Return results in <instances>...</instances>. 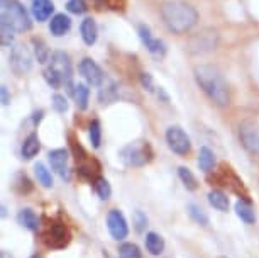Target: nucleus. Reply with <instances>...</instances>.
Segmentation results:
<instances>
[{"mask_svg":"<svg viewBox=\"0 0 259 258\" xmlns=\"http://www.w3.org/2000/svg\"><path fill=\"white\" fill-rule=\"evenodd\" d=\"M195 80L200 85L208 99L215 102L217 105H227L231 97H229V87L221 75V71L213 66L200 65L195 68Z\"/></svg>","mask_w":259,"mask_h":258,"instance_id":"1","label":"nucleus"},{"mask_svg":"<svg viewBox=\"0 0 259 258\" xmlns=\"http://www.w3.org/2000/svg\"><path fill=\"white\" fill-rule=\"evenodd\" d=\"M161 16H163V21L168 29L175 34L188 32L198 21V12L195 11V7L187 2H180V0L166 2L161 9Z\"/></svg>","mask_w":259,"mask_h":258,"instance_id":"2","label":"nucleus"},{"mask_svg":"<svg viewBox=\"0 0 259 258\" xmlns=\"http://www.w3.org/2000/svg\"><path fill=\"white\" fill-rule=\"evenodd\" d=\"M45 79L53 89L60 85H70L73 79V66L71 60L66 53L55 51L50 58V66L45 70Z\"/></svg>","mask_w":259,"mask_h":258,"instance_id":"3","label":"nucleus"},{"mask_svg":"<svg viewBox=\"0 0 259 258\" xmlns=\"http://www.w3.org/2000/svg\"><path fill=\"white\" fill-rule=\"evenodd\" d=\"M0 19H2L0 22L7 24L16 32L29 31L32 27L27 11L17 0H0Z\"/></svg>","mask_w":259,"mask_h":258,"instance_id":"4","label":"nucleus"},{"mask_svg":"<svg viewBox=\"0 0 259 258\" xmlns=\"http://www.w3.org/2000/svg\"><path fill=\"white\" fill-rule=\"evenodd\" d=\"M120 158L131 167H143L151 158V146L148 144V141H136L120 150Z\"/></svg>","mask_w":259,"mask_h":258,"instance_id":"5","label":"nucleus"},{"mask_svg":"<svg viewBox=\"0 0 259 258\" xmlns=\"http://www.w3.org/2000/svg\"><path fill=\"white\" fill-rule=\"evenodd\" d=\"M42 240H45V243L50 248L61 250V248L68 246V243L71 240V235L61 221H53L48 225L46 231L42 233Z\"/></svg>","mask_w":259,"mask_h":258,"instance_id":"6","label":"nucleus"},{"mask_svg":"<svg viewBox=\"0 0 259 258\" xmlns=\"http://www.w3.org/2000/svg\"><path fill=\"white\" fill-rule=\"evenodd\" d=\"M166 143H168L171 152L180 155V157H187L192 152V141L180 126H169L166 129Z\"/></svg>","mask_w":259,"mask_h":258,"instance_id":"7","label":"nucleus"},{"mask_svg":"<svg viewBox=\"0 0 259 258\" xmlns=\"http://www.w3.org/2000/svg\"><path fill=\"white\" fill-rule=\"evenodd\" d=\"M239 138L249 153L259 157V126L254 121H244L239 126Z\"/></svg>","mask_w":259,"mask_h":258,"instance_id":"8","label":"nucleus"},{"mask_svg":"<svg viewBox=\"0 0 259 258\" xmlns=\"http://www.w3.org/2000/svg\"><path fill=\"white\" fill-rule=\"evenodd\" d=\"M9 63H11V68L17 73V75H26V73L31 71V68H32L31 53L27 51L26 46L16 45L11 50V55H9Z\"/></svg>","mask_w":259,"mask_h":258,"instance_id":"9","label":"nucleus"},{"mask_svg":"<svg viewBox=\"0 0 259 258\" xmlns=\"http://www.w3.org/2000/svg\"><path fill=\"white\" fill-rule=\"evenodd\" d=\"M217 41H219L217 32L212 31V29H205V31L195 34L192 40H190L188 46H190V51L195 53V55H202V53H208L215 50Z\"/></svg>","mask_w":259,"mask_h":258,"instance_id":"10","label":"nucleus"},{"mask_svg":"<svg viewBox=\"0 0 259 258\" xmlns=\"http://www.w3.org/2000/svg\"><path fill=\"white\" fill-rule=\"evenodd\" d=\"M107 228H109L110 236L117 241L124 240V238H127V235H129V226H127L124 214H122L119 209H112V211H109V214H107Z\"/></svg>","mask_w":259,"mask_h":258,"instance_id":"11","label":"nucleus"},{"mask_svg":"<svg viewBox=\"0 0 259 258\" xmlns=\"http://www.w3.org/2000/svg\"><path fill=\"white\" fill-rule=\"evenodd\" d=\"M80 73L92 87H100L104 84V71L92 58H83L80 63Z\"/></svg>","mask_w":259,"mask_h":258,"instance_id":"12","label":"nucleus"},{"mask_svg":"<svg viewBox=\"0 0 259 258\" xmlns=\"http://www.w3.org/2000/svg\"><path fill=\"white\" fill-rule=\"evenodd\" d=\"M139 38H141V41H143V45L148 48V51L151 53V55L164 56V53H166L164 43L161 40H158V38H154L153 32H151V29L148 26H144V24H141L139 26Z\"/></svg>","mask_w":259,"mask_h":258,"instance_id":"13","label":"nucleus"},{"mask_svg":"<svg viewBox=\"0 0 259 258\" xmlns=\"http://www.w3.org/2000/svg\"><path fill=\"white\" fill-rule=\"evenodd\" d=\"M51 168L60 175L63 180H70V170H68V152L63 148L53 150L50 153Z\"/></svg>","mask_w":259,"mask_h":258,"instance_id":"14","label":"nucleus"},{"mask_svg":"<svg viewBox=\"0 0 259 258\" xmlns=\"http://www.w3.org/2000/svg\"><path fill=\"white\" fill-rule=\"evenodd\" d=\"M80 32H81V40L85 45H95L97 38H99V27H97V22L92 17L83 19L80 24Z\"/></svg>","mask_w":259,"mask_h":258,"instance_id":"15","label":"nucleus"},{"mask_svg":"<svg viewBox=\"0 0 259 258\" xmlns=\"http://www.w3.org/2000/svg\"><path fill=\"white\" fill-rule=\"evenodd\" d=\"M32 16L36 21L42 22L46 19H50V16L55 11V6H53L51 0H32Z\"/></svg>","mask_w":259,"mask_h":258,"instance_id":"16","label":"nucleus"},{"mask_svg":"<svg viewBox=\"0 0 259 258\" xmlns=\"http://www.w3.org/2000/svg\"><path fill=\"white\" fill-rule=\"evenodd\" d=\"M70 27H71V21L65 14H56L50 22V31L53 36H56V38L65 36V34L70 31Z\"/></svg>","mask_w":259,"mask_h":258,"instance_id":"17","label":"nucleus"},{"mask_svg":"<svg viewBox=\"0 0 259 258\" xmlns=\"http://www.w3.org/2000/svg\"><path fill=\"white\" fill-rule=\"evenodd\" d=\"M39 150H41V143H39L37 134L36 133L29 134L27 138H26V141L22 143V148H21L22 158H26V160L34 158L39 153Z\"/></svg>","mask_w":259,"mask_h":258,"instance_id":"18","label":"nucleus"},{"mask_svg":"<svg viewBox=\"0 0 259 258\" xmlns=\"http://www.w3.org/2000/svg\"><path fill=\"white\" fill-rule=\"evenodd\" d=\"M236 212L246 225H254V223H256V212H254V207L247 201H244V199H239L236 202Z\"/></svg>","mask_w":259,"mask_h":258,"instance_id":"19","label":"nucleus"},{"mask_svg":"<svg viewBox=\"0 0 259 258\" xmlns=\"http://www.w3.org/2000/svg\"><path fill=\"white\" fill-rule=\"evenodd\" d=\"M17 223L29 231H37V228H39V219L32 209H22V211L17 214Z\"/></svg>","mask_w":259,"mask_h":258,"instance_id":"20","label":"nucleus"},{"mask_svg":"<svg viewBox=\"0 0 259 258\" xmlns=\"http://www.w3.org/2000/svg\"><path fill=\"white\" fill-rule=\"evenodd\" d=\"M198 167L202 172L208 173L215 167V153L207 146H202L198 152Z\"/></svg>","mask_w":259,"mask_h":258,"instance_id":"21","label":"nucleus"},{"mask_svg":"<svg viewBox=\"0 0 259 258\" xmlns=\"http://www.w3.org/2000/svg\"><path fill=\"white\" fill-rule=\"evenodd\" d=\"M146 250L151 255H159L164 250V240L163 236H159L158 233H148L146 235Z\"/></svg>","mask_w":259,"mask_h":258,"instance_id":"22","label":"nucleus"},{"mask_svg":"<svg viewBox=\"0 0 259 258\" xmlns=\"http://www.w3.org/2000/svg\"><path fill=\"white\" fill-rule=\"evenodd\" d=\"M73 97H75V100H76V105H78V109L85 110L87 107H89L90 90H89V87H87V85H83V84H78V85H75V87H73Z\"/></svg>","mask_w":259,"mask_h":258,"instance_id":"23","label":"nucleus"},{"mask_svg":"<svg viewBox=\"0 0 259 258\" xmlns=\"http://www.w3.org/2000/svg\"><path fill=\"white\" fill-rule=\"evenodd\" d=\"M208 202H210V206L215 207L217 211H221V212H226L229 209V197L221 191H212V192H210L208 194Z\"/></svg>","mask_w":259,"mask_h":258,"instance_id":"24","label":"nucleus"},{"mask_svg":"<svg viewBox=\"0 0 259 258\" xmlns=\"http://www.w3.org/2000/svg\"><path fill=\"white\" fill-rule=\"evenodd\" d=\"M34 173H36V178L37 182L41 183L42 187L50 189L53 187V177H51V172L48 170V167L45 163H36L34 165Z\"/></svg>","mask_w":259,"mask_h":258,"instance_id":"25","label":"nucleus"},{"mask_svg":"<svg viewBox=\"0 0 259 258\" xmlns=\"http://www.w3.org/2000/svg\"><path fill=\"white\" fill-rule=\"evenodd\" d=\"M32 46H34V55H36L39 63L50 61V48L42 40L39 38H32Z\"/></svg>","mask_w":259,"mask_h":258,"instance_id":"26","label":"nucleus"},{"mask_svg":"<svg viewBox=\"0 0 259 258\" xmlns=\"http://www.w3.org/2000/svg\"><path fill=\"white\" fill-rule=\"evenodd\" d=\"M94 187H95L97 196H99L102 201H107V199L112 196V189H110L109 180L104 177H97L94 180Z\"/></svg>","mask_w":259,"mask_h":258,"instance_id":"27","label":"nucleus"},{"mask_svg":"<svg viewBox=\"0 0 259 258\" xmlns=\"http://www.w3.org/2000/svg\"><path fill=\"white\" fill-rule=\"evenodd\" d=\"M119 258H143V253L134 243H122L119 246Z\"/></svg>","mask_w":259,"mask_h":258,"instance_id":"28","label":"nucleus"},{"mask_svg":"<svg viewBox=\"0 0 259 258\" xmlns=\"http://www.w3.org/2000/svg\"><path fill=\"white\" fill-rule=\"evenodd\" d=\"M178 175H180V178H182L183 186L187 187L188 191H195V189L198 187V182H197V178H195V175L192 173V170H188L187 167H180Z\"/></svg>","mask_w":259,"mask_h":258,"instance_id":"29","label":"nucleus"},{"mask_svg":"<svg viewBox=\"0 0 259 258\" xmlns=\"http://www.w3.org/2000/svg\"><path fill=\"white\" fill-rule=\"evenodd\" d=\"M90 141L94 144V148H100L102 143V129H100V123L99 121H92L90 124Z\"/></svg>","mask_w":259,"mask_h":258,"instance_id":"30","label":"nucleus"},{"mask_svg":"<svg viewBox=\"0 0 259 258\" xmlns=\"http://www.w3.org/2000/svg\"><path fill=\"white\" fill-rule=\"evenodd\" d=\"M188 209H190V211H188V212H190V216H192V217L195 219V221L198 223V225H202V226L207 225V223H208V217H207V214H205V212L202 211V209L197 207L195 204H190Z\"/></svg>","mask_w":259,"mask_h":258,"instance_id":"31","label":"nucleus"},{"mask_svg":"<svg viewBox=\"0 0 259 258\" xmlns=\"http://www.w3.org/2000/svg\"><path fill=\"white\" fill-rule=\"evenodd\" d=\"M66 9L70 11L71 14H83L87 11V2L85 0H68V4H66Z\"/></svg>","mask_w":259,"mask_h":258,"instance_id":"32","label":"nucleus"},{"mask_svg":"<svg viewBox=\"0 0 259 258\" xmlns=\"http://www.w3.org/2000/svg\"><path fill=\"white\" fill-rule=\"evenodd\" d=\"M0 26H2V36H0V41H2L4 46H11L12 41H14V29L9 27L7 24H2L0 22Z\"/></svg>","mask_w":259,"mask_h":258,"instance_id":"33","label":"nucleus"},{"mask_svg":"<svg viewBox=\"0 0 259 258\" xmlns=\"http://www.w3.org/2000/svg\"><path fill=\"white\" fill-rule=\"evenodd\" d=\"M115 97H117V90H115L114 84L100 92V102H102V104H109V102L115 100Z\"/></svg>","mask_w":259,"mask_h":258,"instance_id":"34","label":"nucleus"},{"mask_svg":"<svg viewBox=\"0 0 259 258\" xmlns=\"http://www.w3.org/2000/svg\"><path fill=\"white\" fill-rule=\"evenodd\" d=\"M134 225H136V231L143 233L146 230V226H148V217H146V214H143L141 211H136L134 212Z\"/></svg>","mask_w":259,"mask_h":258,"instance_id":"35","label":"nucleus"},{"mask_svg":"<svg viewBox=\"0 0 259 258\" xmlns=\"http://www.w3.org/2000/svg\"><path fill=\"white\" fill-rule=\"evenodd\" d=\"M53 107L58 110V113H66L68 110V100L65 99V95H60L56 94L55 97H53Z\"/></svg>","mask_w":259,"mask_h":258,"instance_id":"36","label":"nucleus"},{"mask_svg":"<svg viewBox=\"0 0 259 258\" xmlns=\"http://www.w3.org/2000/svg\"><path fill=\"white\" fill-rule=\"evenodd\" d=\"M141 82H143V85L148 90H153V80H151V75H148V73H143V77H141Z\"/></svg>","mask_w":259,"mask_h":258,"instance_id":"37","label":"nucleus"},{"mask_svg":"<svg viewBox=\"0 0 259 258\" xmlns=\"http://www.w3.org/2000/svg\"><path fill=\"white\" fill-rule=\"evenodd\" d=\"M2 104L4 105H9V102H11V95H9V90H7V87L6 85H2Z\"/></svg>","mask_w":259,"mask_h":258,"instance_id":"38","label":"nucleus"},{"mask_svg":"<svg viewBox=\"0 0 259 258\" xmlns=\"http://www.w3.org/2000/svg\"><path fill=\"white\" fill-rule=\"evenodd\" d=\"M41 118H42V110H39V113H36L34 114V123H39V121H41Z\"/></svg>","mask_w":259,"mask_h":258,"instance_id":"39","label":"nucleus"},{"mask_svg":"<svg viewBox=\"0 0 259 258\" xmlns=\"http://www.w3.org/2000/svg\"><path fill=\"white\" fill-rule=\"evenodd\" d=\"M0 256H2V258H14L7 250H2V253H0Z\"/></svg>","mask_w":259,"mask_h":258,"instance_id":"40","label":"nucleus"},{"mask_svg":"<svg viewBox=\"0 0 259 258\" xmlns=\"http://www.w3.org/2000/svg\"><path fill=\"white\" fill-rule=\"evenodd\" d=\"M31 258H42V256H41V255H32Z\"/></svg>","mask_w":259,"mask_h":258,"instance_id":"41","label":"nucleus"},{"mask_svg":"<svg viewBox=\"0 0 259 258\" xmlns=\"http://www.w3.org/2000/svg\"><path fill=\"white\" fill-rule=\"evenodd\" d=\"M219 258H226V256H219Z\"/></svg>","mask_w":259,"mask_h":258,"instance_id":"42","label":"nucleus"}]
</instances>
